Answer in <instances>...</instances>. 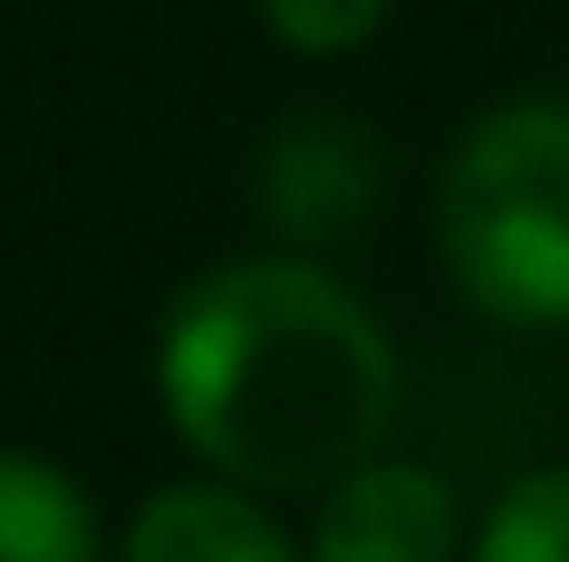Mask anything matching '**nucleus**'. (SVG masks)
<instances>
[{
    "label": "nucleus",
    "instance_id": "f257e3e1",
    "mask_svg": "<svg viewBox=\"0 0 569 562\" xmlns=\"http://www.w3.org/2000/svg\"><path fill=\"white\" fill-rule=\"evenodd\" d=\"M157 397L231 489L306 496L380 455L397 347L339 274L306 257L214 265L166 306Z\"/></svg>",
    "mask_w": 569,
    "mask_h": 562
},
{
    "label": "nucleus",
    "instance_id": "f03ea898",
    "mask_svg": "<svg viewBox=\"0 0 569 562\" xmlns=\"http://www.w3.org/2000/svg\"><path fill=\"white\" fill-rule=\"evenodd\" d=\"M438 257L479 315L569 332V100H503L455 141Z\"/></svg>",
    "mask_w": 569,
    "mask_h": 562
},
{
    "label": "nucleus",
    "instance_id": "7ed1b4c3",
    "mask_svg": "<svg viewBox=\"0 0 569 562\" xmlns=\"http://www.w3.org/2000/svg\"><path fill=\"white\" fill-rule=\"evenodd\" d=\"M455 546H462L455 489L421 463L371 455L322 489L306 562H455Z\"/></svg>",
    "mask_w": 569,
    "mask_h": 562
},
{
    "label": "nucleus",
    "instance_id": "20e7f679",
    "mask_svg": "<svg viewBox=\"0 0 569 562\" xmlns=\"http://www.w3.org/2000/svg\"><path fill=\"white\" fill-rule=\"evenodd\" d=\"M124 562H306L289 530L248 489L223 480H173L124 530Z\"/></svg>",
    "mask_w": 569,
    "mask_h": 562
},
{
    "label": "nucleus",
    "instance_id": "39448f33",
    "mask_svg": "<svg viewBox=\"0 0 569 562\" xmlns=\"http://www.w3.org/2000/svg\"><path fill=\"white\" fill-rule=\"evenodd\" d=\"M0 562H100L91 496L26 447H0Z\"/></svg>",
    "mask_w": 569,
    "mask_h": 562
},
{
    "label": "nucleus",
    "instance_id": "423d86ee",
    "mask_svg": "<svg viewBox=\"0 0 569 562\" xmlns=\"http://www.w3.org/2000/svg\"><path fill=\"white\" fill-rule=\"evenodd\" d=\"M470 562H569V472H528L487 513Z\"/></svg>",
    "mask_w": 569,
    "mask_h": 562
},
{
    "label": "nucleus",
    "instance_id": "0eeeda50",
    "mask_svg": "<svg viewBox=\"0 0 569 562\" xmlns=\"http://www.w3.org/2000/svg\"><path fill=\"white\" fill-rule=\"evenodd\" d=\"M257 9L298 58H347L380 33L388 0H257Z\"/></svg>",
    "mask_w": 569,
    "mask_h": 562
}]
</instances>
